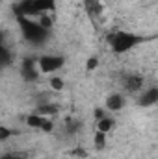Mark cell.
<instances>
[{
	"instance_id": "cell-1",
	"label": "cell",
	"mask_w": 158,
	"mask_h": 159,
	"mask_svg": "<svg viewBox=\"0 0 158 159\" xmlns=\"http://www.w3.org/2000/svg\"><path fill=\"white\" fill-rule=\"evenodd\" d=\"M147 41V37L143 35H138V34H132V32H125V30H116V32H110L106 43L110 46V50L114 54H126L130 50H134L136 46L143 44Z\"/></svg>"
},
{
	"instance_id": "cell-2",
	"label": "cell",
	"mask_w": 158,
	"mask_h": 159,
	"mask_svg": "<svg viewBox=\"0 0 158 159\" xmlns=\"http://www.w3.org/2000/svg\"><path fill=\"white\" fill-rule=\"evenodd\" d=\"M21 35L26 43H30L32 46H43L47 41L50 39V30L43 28L37 20L28 19V17H15Z\"/></svg>"
},
{
	"instance_id": "cell-3",
	"label": "cell",
	"mask_w": 158,
	"mask_h": 159,
	"mask_svg": "<svg viewBox=\"0 0 158 159\" xmlns=\"http://www.w3.org/2000/svg\"><path fill=\"white\" fill-rule=\"evenodd\" d=\"M56 9V0H19L13 6L15 17H41L47 13H52Z\"/></svg>"
},
{
	"instance_id": "cell-4",
	"label": "cell",
	"mask_w": 158,
	"mask_h": 159,
	"mask_svg": "<svg viewBox=\"0 0 158 159\" xmlns=\"http://www.w3.org/2000/svg\"><path fill=\"white\" fill-rule=\"evenodd\" d=\"M65 56H60V54H43L36 59L37 63V69L43 74H54L58 70H62L65 67Z\"/></svg>"
},
{
	"instance_id": "cell-5",
	"label": "cell",
	"mask_w": 158,
	"mask_h": 159,
	"mask_svg": "<svg viewBox=\"0 0 158 159\" xmlns=\"http://www.w3.org/2000/svg\"><path fill=\"white\" fill-rule=\"evenodd\" d=\"M26 124L34 129H39V131H45V133H50L54 129V122L50 119H47L45 115H39V113H30L26 117Z\"/></svg>"
},
{
	"instance_id": "cell-6",
	"label": "cell",
	"mask_w": 158,
	"mask_h": 159,
	"mask_svg": "<svg viewBox=\"0 0 158 159\" xmlns=\"http://www.w3.org/2000/svg\"><path fill=\"white\" fill-rule=\"evenodd\" d=\"M84 2V11L93 22H101L104 15V4L102 0H82Z\"/></svg>"
},
{
	"instance_id": "cell-7",
	"label": "cell",
	"mask_w": 158,
	"mask_h": 159,
	"mask_svg": "<svg viewBox=\"0 0 158 159\" xmlns=\"http://www.w3.org/2000/svg\"><path fill=\"white\" fill-rule=\"evenodd\" d=\"M21 76L24 81H36L39 78V69H37V63L34 57H26L22 59L21 63Z\"/></svg>"
},
{
	"instance_id": "cell-8",
	"label": "cell",
	"mask_w": 158,
	"mask_h": 159,
	"mask_svg": "<svg viewBox=\"0 0 158 159\" xmlns=\"http://www.w3.org/2000/svg\"><path fill=\"white\" fill-rule=\"evenodd\" d=\"M121 83H123V89L126 93H140L143 87V78L138 74H125Z\"/></svg>"
},
{
	"instance_id": "cell-9",
	"label": "cell",
	"mask_w": 158,
	"mask_h": 159,
	"mask_svg": "<svg viewBox=\"0 0 158 159\" xmlns=\"http://www.w3.org/2000/svg\"><path fill=\"white\" fill-rule=\"evenodd\" d=\"M156 102H158V89L156 87H151V89L143 91L138 96V106L140 107H153V106H156Z\"/></svg>"
},
{
	"instance_id": "cell-10",
	"label": "cell",
	"mask_w": 158,
	"mask_h": 159,
	"mask_svg": "<svg viewBox=\"0 0 158 159\" xmlns=\"http://www.w3.org/2000/svg\"><path fill=\"white\" fill-rule=\"evenodd\" d=\"M125 96L123 94H119V93H112V94H108L106 96V100H104V106H106V109L108 111H112V113H116V111H121L123 107H125Z\"/></svg>"
},
{
	"instance_id": "cell-11",
	"label": "cell",
	"mask_w": 158,
	"mask_h": 159,
	"mask_svg": "<svg viewBox=\"0 0 158 159\" xmlns=\"http://www.w3.org/2000/svg\"><path fill=\"white\" fill-rule=\"evenodd\" d=\"M114 126H116V120L112 117H102L101 120H97V129L102 133H108L110 129H114Z\"/></svg>"
},
{
	"instance_id": "cell-12",
	"label": "cell",
	"mask_w": 158,
	"mask_h": 159,
	"mask_svg": "<svg viewBox=\"0 0 158 159\" xmlns=\"http://www.w3.org/2000/svg\"><path fill=\"white\" fill-rule=\"evenodd\" d=\"M93 148L99 150V152H102L106 148V133H102L99 129L95 131V135H93Z\"/></svg>"
},
{
	"instance_id": "cell-13",
	"label": "cell",
	"mask_w": 158,
	"mask_h": 159,
	"mask_svg": "<svg viewBox=\"0 0 158 159\" xmlns=\"http://www.w3.org/2000/svg\"><path fill=\"white\" fill-rule=\"evenodd\" d=\"M11 63H13V56H11V52L2 44V46H0V69L9 67Z\"/></svg>"
},
{
	"instance_id": "cell-14",
	"label": "cell",
	"mask_w": 158,
	"mask_h": 159,
	"mask_svg": "<svg viewBox=\"0 0 158 159\" xmlns=\"http://www.w3.org/2000/svg\"><path fill=\"white\" fill-rule=\"evenodd\" d=\"M13 135H17V131H15L13 128H7V126H2V124H0V143L7 141V139L13 137Z\"/></svg>"
},
{
	"instance_id": "cell-15",
	"label": "cell",
	"mask_w": 158,
	"mask_h": 159,
	"mask_svg": "<svg viewBox=\"0 0 158 159\" xmlns=\"http://www.w3.org/2000/svg\"><path fill=\"white\" fill-rule=\"evenodd\" d=\"M48 85H50V89H54V91H62V89H63V80L58 78V76H52V78L48 80Z\"/></svg>"
},
{
	"instance_id": "cell-16",
	"label": "cell",
	"mask_w": 158,
	"mask_h": 159,
	"mask_svg": "<svg viewBox=\"0 0 158 159\" xmlns=\"http://www.w3.org/2000/svg\"><path fill=\"white\" fill-rule=\"evenodd\" d=\"M26 156L22 152H7V154H2L0 159H24Z\"/></svg>"
},
{
	"instance_id": "cell-17",
	"label": "cell",
	"mask_w": 158,
	"mask_h": 159,
	"mask_svg": "<svg viewBox=\"0 0 158 159\" xmlns=\"http://www.w3.org/2000/svg\"><path fill=\"white\" fill-rule=\"evenodd\" d=\"M97 65H99V57H89V59H87V70L97 69Z\"/></svg>"
},
{
	"instance_id": "cell-18",
	"label": "cell",
	"mask_w": 158,
	"mask_h": 159,
	"mask_svg": "<svg viewBox=\"0 0 158 159\" xmlns=\"http://www.w3.org/2000/svg\"><path fill=\"white\" fill-rule=\"evenodd\" d=\"M93 117H95V120H101L102 117H106V113H104V109H101V107H97V109L93 111Z\"/></svg>"
},
{
	"instance_id": "cell-19",
	"label": "cell",
	"mask_w": 158,
	"mask_h": 159,
	"mask_svg": "<svg viewBox=\"0 0 158 159\" xmlns=\"http://www.w3.org/2000/svg\"><path fill=\"white\" fill-rule=\"evenodd\" d=\"M2 44H4V34L0 32V46H2Z\"/></svg>"
},
{
	"instance_id": "cell-20",
	"label": "cell",
	"mask_w": 158,
	"mask_h": 159,
	"mask_svg": "<svg viewBox=\"0 0 158 159\" xmlns=\"http://www.w3.org/2000/svg\"><path fill=\"white\" fill-rule=\"evenodd\" d=\"M0 2H4V0H0Z\"/></svg>"
}]
</instances>
